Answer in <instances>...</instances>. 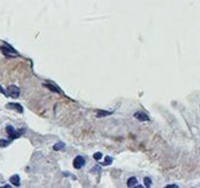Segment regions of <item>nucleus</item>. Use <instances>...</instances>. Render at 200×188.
<instances>
[{"mask_svg":"<svg viewBox=\"0 0 200 188\" xmlns=\"http://www.w3.org/2000/svg\"><path fill=\"white\" fill-rule=\"evenodd\" d=\"M0 93H1V94H5V95H6V92L2 90V87H1V86H0Z\"/></svg>","mask_w":200,"mask_h":188,"instance_id":"nucleus-17","label":"nucleus"},{"mask_svg":"<svg viewBox=\"0 0 200 188\" xmlns=\"http://www.w3.org/2000/svg\"><path fill=\"white\" fill-rule=\"evenodd\" d=\"M134 117H136V120H139V121H148L149 120V116L146 113H143V111H136V113H134Z\"/></svg>","mask_w":200,"mask_h":188,"instance_id":"nucleus-6","label":"nucleus"},{"mask_svg":"<svg viewBox=\"0 0 200 188\" xmlns=\"http://www.w3.org/2000/svg\"><path fill=\"white\" fill-rule=\"evenodd\" d=\"M136 183H138V180H136V178H134V176L130 178L129 180H127V186L129 187H134Z\"/></svg>","mask_w":200,"mask_h":188,"instance_id":"nucleus-9","label":"nucleus"},{"mask_svg":"<svg viewBox=\"0 0 200 188\" xmlns=\"http://www.w3.org/2000/svg\"><path fill=\"white\" fill-rule=\"evenodd\" d=\"M9 182H12V185L15 187H19L20 186V176L18 174H14L9 178Z\"/></svg>","mask_w":200,"mask_h":188,"instance_id":"nucleus-7","label":"nucleus"},{"mask_svg":"<svg viewBox=\"0 0 200 188\" xmlns=\"http://www.w3.org/2000/svg\"><path fill=\"white\" fill-rule=\"evenodd\" d=\"M110 114H111V111H105V110H97V111H96L97 117H105V116H109Z\"/></svg>","mask_w":200,"mask_h":188,"instance_id":"nucleus-8","label":"nucleus"},{"mask_svg":"<svg viewBox=\"0 0 200 188\" xmlns=\"http://www.w3.org/2000/svg\"><path fill=\"white\" fill-rule=\"evenodd\" d=\"M64 175H66V176H70V178H72L73 180H77V176H74V175L70 174L68 172H64Z\"/></svg>","mask_w":200,"mask_h":188,"instance_id":"nucleus-16","label":"nucleus"},{"mask_svg":"<svg viewBox=\"0 0 200 188\" xmlns=\"http://www.w3.org/2000/svg\"><path fill=\"white\" fill-rule=\"evenodd\" d=\"M84 164H86V160H84V158L82 156H77L74 158V160H73V166L77 169H82L84 166Z\"/></svg>","mask_w":200,"mask_h":188,"instance_id":"nucleus-4","label":"nucleus"},{"mask_svg":"<svg viewBox=\"0 0 200 188\" xmlns=\"http://www.w3.org/2000/svg\"><path fill=\"white\" fill-rule=\"evenodd\" d=\"M6 107L8 108V109L15 110V111H18V113H20V114L23 113V107H22L20 104H16V102H9V104H7Z\"/></svg>","mask_w":200,"mask_h":188,"instance_id":"nucleus-5","label":"nucleus"},{"mask_svg":"<svg viewBox=\"0 0 200 188\" xmlns=\"http://www.w3.org/2000/svg\"><path fill=\"white\" fill-rule=\"evenodd\" d=\"M102 157H103V153H102V152H96V153L94 155V159H95V160H101Z\"/></svg>","mask_w":200,"mask_h":188,"instance_id":"nucleus-14","label":"nucleus"},{"mask_svg":"<svg viewBox=\"0 0 200 188\" xmlns=\"http://www.w3.org/2000/svg\"><path fill=\"white\" fill-rule=\"evenodd\" d=\"M171 187H178V186H177V185H168V186H167V188H171Z\"/></svg>","mask_w":200,"mask_h":188,"instance_id":"nucleus-18","label":"nucleus"},{"mask_svg":"<svg viewBox=\"0 0 200 188\" xmlns=\"http://www.w3.org/2000/svg\"><path fill=\"white\" fill-rule=\"evenodd\" d=\"M6 131H7V134H8V136H11L12 139L19 138V137L21 136V134H23V130H21V131H16V130L14 129L13 125H7Z\"/></svg>","mask_w":200,"mask_h":188,"instance_id":"nucleus-2","label":"nucleus"},{"mask_svg":"<svg viewBox=\"0 0 200 188\" xmlns=\"http://www.w3.org/2000/svg\"><path fill=\"white\" fill-rule=\"evenodd\" d=\"M9 144H11V141H6V139H0V146H1V148L8 146Z\"/></svg>","mask_w":200,"mask_h":188,"instance_id":"nucleus-12","label":"nucleus"},{"mask_svg":"<svg viewBox=\"0 0 200 188\" xmlns=\"http://www.w3.org/2000/svg\"><path fill=\"white\" fill-rule=\"evenodd\" d=\"M145 186L146 187H150V185H152V180H150V178H145Z\"/></svg>","mask_w":200,"mask_h":188,"instance_id":"nucleus-15","label":"nucleus"},{"mask_svg":"<svg viewBox=\"0 0 200 188\" xmlns=\"http://www.w3.org/2000/svg\"><path fill=\"white\" fill-rule=\"evenodd\" d=\"M44 87H46V88H50V90H51V91H53V92L61 93V91L59 90V87H57V86H53V85H50V84H44Z\"/></svg>","mask_w":200,"mask_h":188,"instance_id":"nucleus-10","label":"nucleus"},{"mask_svg":"<svg viewBox=\"0 0 200 188\" xmlns=\"http://www.w3.org/2000/svg\"><path fill=\"white\" fill-rule=\"evenodd\" d=\"M0 49H1V51L4 52V55L7 56V57H15V56H18V52L15 51L12 46H0Z\"/></svg>","mask_w":200,"mask_h":188,"instance_id":"nucleus-3","label":"nucleus"},{"mask_svg":"<svg viewBox=\"0 0 200 188\" xmlns=\"http://www.w3.org/2000/svg\"><path fill=\"white\" fill-rule=\"evenodd\" d=\"M111 162H112V158L110 156H108V157H105V159H104V162H103V165L104 166H108Z\"/></svg>","mask_w":200,"mask_h":188,"instance_id":"nucleus-13","label":"nucleus"},{"mask_svg":"<svg viewBox=\"0 0 200 188\" xmlns=\"http://www.w3.org/2000/svg\"><path fill=\"white\" fill-rule=\"evenodd\" d=\"M6 95L11 97H18L20 95V88L18 86H15V85H9L8 87H7V92H6Z\"/></svg>","mask_w":200,"mask_h":188,"instance_id":"nucleus-1","label":"nucleus"},{"mask_svg":"<svg viewBox=\"0 0 200 188\" xmlns=\"http://www.w3.org/2000/svg\"><path fill=\"white\" fill-rule=\"evenodd\" d=\"M65 148V144L64 143H57L56 145H53V149L56 151H59V150H63Z\"/></svg>","mask_w":200,"mask_h":188,"instance_id":"nucleus-11","label":"nucleus"}]
</instances>
